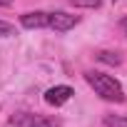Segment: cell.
Wrapping results in <instances>:
<instances>
[{"instance_id":"obj_5","label":"cell","mask_w":127,"mask_h":127,"mask_svg":"<svg viewBox=\"0 0 127 127\" xmlns=\"http://www.w3.org/2000/svg\"><path fill=\"white\" fill-rule=\"evenodd\" d=\"M47 18H50V13H42V10L25 13V15H20V25L28 30H40V28H47Z\"/></svg>"},{"instance_id":"obj_2","label":"cell","mask_w":127,"mask_h":127,"mask_svg":"<svg viewBox=\"0 0 127 127\" xmlns=\"http://www.w3.org/2000/svg\"><path fill=\"white\" fill-rule=\"evenodd\" d=\"M10 127H60V120L35 112H18L10 117Z\"/></svg>"},{"instance_id":"obj_8","label":"cell","mask_w":127,"mask_h":127,"mask_svg":"<svg viewBox=\"0 0 127 127\" xmlns=\"http://www.w3.org/2000/svg\"><path fill=\"white\" fill-rule=\"evenodd\" d=\"M70 5H75V8H100L102 0H70Z\"/></svg>"},{"instance_id":"obj_10","label":"cell","mask_w":127,"mask_h":127,"mask_svg":"<svg viewBox=\"0 0 127 127\" xmlns=\"http://www.w3.org/2000/svg\"><path fill=\"white\" fill-rule=\"evenodd\" d=\"M120 28H122V32L127 35V18H122V23H120Z\"/></svg>"},{"instance_id":"obj_1","label":"cell","mask_w":127,"mask_h":127,"mask_svg":"<svg viewBox=\"0 0 127 127\" xmlns=\"http://www.w3.org/2000/svg\"><path fill=\"white\" fill-rule=\"evenodd\" d=\"M85 80L102 100H107V102H125V90H122V85L112 75H105V72H97V70H87Z\"/></svg>"},{"instance_id":"obj_7","label":"cell","mask_w":127,"mask_h":127,"mask_svg":"<svg viewBox=\"0 0 127 127\" xmlns=\"http://www.w3.org/2000/svg\"><path fill=\"white\" fill-rule=\"evenodd\" d=\"M105 127H127V117H120V115H105Z\"/></svg>"},{"instance_id":"obj_4","label":"cell","mask_w":127,"mask_h":127,"mask_svg":"<svg viewBox=\"0 0 127 127\" xmlns=\"http://www.w3.org/2000/svg\"><path fill=\"white\" fill-rule=\"evenodd\" d=\"M72 95H75V90H72L70 85H55V87H50V90L45 92V102H47L50 107H62Z\"/></svg>"},{"instance_id":"obj_3","label":"cell","mask_w":127,"mask_h":127,"mask_svg":"<svg viewBox=\"0 0 127 127\" xmlns=\"http://www.w3.org/2000/svg\"><path fill=\"white\" fill-rule=\"evenodd\" d=\"M77 23H80L77 15L62 13V10H55V13H50V18H47V28L55 30V32H67V30H72Z\"/></svg>"},{"instance_id":"obj_9","label":"cell","mask_w":127,"mask_h":127,"mask_svg":"<svg viewBox=\"0 0 127 127\" xmlns=\"http://www.w3.org/2000/svg\"><path fill=\"white\" fill-rule=\"evenodd\" d=\"M13 35H15V28L5 20H0V37H13Z\"/></svg>"},{"instance_id":"obj_11","label":"cell","mask_w":127,"mask_h":127,"mask_svg":"<svg viewBox=\"0 0 127 127\" xmlns=\"http://www.w3.org/2000/svg\"><path fill=\"white\" fill-rule=\"evenodd\" d=\"M0 5H5V0H0Z\"/></svg>"},{"instance_id":"obj_6","label":"cell","mask_w":127,"mask_h":127,"mask_svg":"<svg viewBox=\"0 0 127 127\" xmlns=\"http://www.w3.org/2000/svg\"><path fill=\"white\" fill-rule=\"evenodd\" d=\"M97 60H102V62H107V65H120V62H122V57H120L117 52H107V50H102V52H97Z\"/></svg>"}]
</instances>
